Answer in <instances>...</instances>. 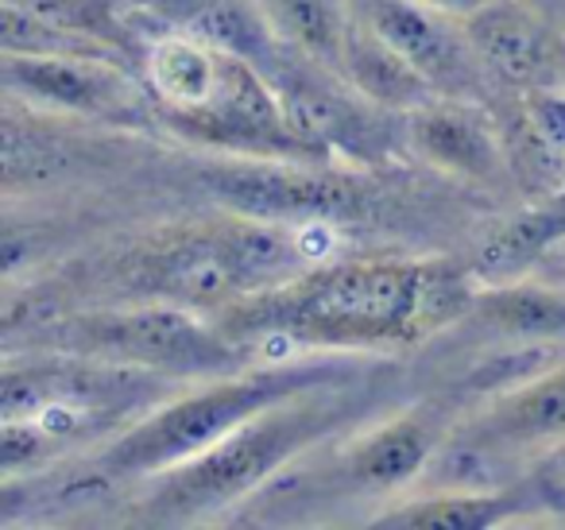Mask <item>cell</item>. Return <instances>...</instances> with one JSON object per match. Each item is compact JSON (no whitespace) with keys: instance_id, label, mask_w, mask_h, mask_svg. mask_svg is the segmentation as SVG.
I'll return each mask as SVG.
<instances>
[{"instance_id":"obj_20","label":"cell","mask_w":565,"mask_h":530,"mask_svg":"<svg viewBox=\"0 0 565 530\" xmlns=\"http://www.w3.org/2000/svg\"><path fill=\"white\" fill-rule=\"evenodd\" d=\"M565 233V198L562 202H546L523 210L515 218H503L492 233L480 241L477 256L469 264V275L477 279V287L488 283H508L523 279L534 272V264L542 259V252Z\"/></svg>"},{"instance_id":"obj_24","label":"cell","mask_w":565,"mask_h":530,"mask_svg":"<svg viewBox=\"0 0 565 530\" xmlns=\"http://www.w3.org/2000/svg\"><path fill=\"white\" fill-rule=\"evenodd\" d=\"M423 4H430V9L446 12L454 20H472L484 9H492V4H500V0H423Z\"/></svg>"},{"instance_id":"obj_11","label":"cell","mask_w":565,"mask_h":530,"mask_svg":"<svg viewBox=\"0 0 565 530\" xmlns=\"http://www.w3.org/2000/svg\"><path fill=\"white\" fill-rule=\"evenodd\" d=\"M353 12L380 32L441 97L484 102L492 78L477 59L465 20L430 9L423 0H353Z\"/></svg>"},{"instance_id":"obj_21","label":"cell","mask_w":565,"mask_h":530,"mask_svg":"<svg viewBox=\"0 0 565 530\" xmlns=\"http://www.w3.org/2000/svg\"><path fill=\"white\" fill-rule=\"evenodd\" d=\"M256 9L282 51L338 71L353 0H256Z\"/></svg>"},{"instance_id":"obj_2","label":"cell","mask_w":565,"mask_h":530,"mask_svg":"<svg viewBox=\"0 0 565 530\" xmlns=\"http://www.w3.org/2000/svg\"><path fill=\"white\" fill-rule=\"evenodd\" d=\"M330 225H279L217 210L125 244L105 267L109 303H174L210 318L326 264Z\"/></svg>"},{"instance_id":"obj_6","label":"cell","mask_w":565,"mask_h":530,"mask_svg":"<svg viewBox=\"0 0 565 530\" xmlns=\"http://www.w3.org/2000/svg\"><path fill=\"white\" fill-rule=\"evenodd\" d=\"M58 352L140 368L167 380H213L256 364L244 344L221 329L217 318L174 303H102L94 310L63 314L51 326Z\"/></svg>"},{"instance_id":"obj_26","label":"cell","mask_w":565,"mask_h":530,"mask_svg":"<svg viewBox=\"0 0 565 530\" xmlns=\"http://www.w3.org/2000/svg\"><path fill=\"white\" fill-rule=\"evenodd\" d=\"M546 465L554 468V473L565 480V445H562V449H554V453H550V457H546Z\"/></svg>"},{"instance_id":"obj_13","label":"cell","mask_w":565,"mask_h":530,"mask_svg":"<svg viewBox=\"0 0 565 530\" xmlns=\"http://www.w3.org/2000/svg\"><path fill=\"white\" fill-rule=\"evenodd\" d=\"M454 430V406L434 403V399L387 414L364 434L349 437L338 457V480L345 488L372 491V496L411 488L438 460Z\"/></svg>"},{"instance_id":"obj_5","label":"cell","mask_w":565,"mask_h":530,"mask_svg":"<svg viewBox=\"0 0 565 530\" xmlns=\"http://www.w3.org/2000/svg\"><path fill=\"white\" fill-rule=\"evenodd\" d=\"M372 368L376 364H364V357L353 352H307L287 360H256L241 372L194 380L113 434L89 460V476L94 484H143L186 465L264 406Z\"/></svg>"},{"instance_id":"obj_19","label":"cell","mask_w":565,"mask_h":530,"mask_svg":"<svg viewBox=\"0 0 565 530\" xmlns=\"http://www.w3.org/2000/svg\"><path fill=\"white\" fill-rule=\"evenodd\" d=\"M519 105L503 125L511 171L542 194L565 190V94L557 86L515 94Z\"/></svg>"},{"instance_id":"obj_16","label":"cell","mask_w":565,"mask_h":530,"mask_svg":"<svg viewBox=\"0 0 565 530\" xmlns=\"http://www.w3.org/2000/svg\"><path fill=\"white\" fill-rule=\"evenodd\" d=\"M531 507L526 484H503V488H461L446 484L426 496L395 499L387 511L372 515V527L392 530H492L515 519V511Z\"/></svg>"},{"instance_id":"obj_10","label":"cell","mask_w":565,"mask_h":530,"mask_svg":"<svg viewBox=\"0 0 565 530\" xmlns=\"http://www.w3.org/2000/svg\"><path fill=\"white\" fill-rule=\"evenodd\" d=\"M565 445V360L495 388L457 422L446 449L480 460L550 457Z\"/></svg>"},{"instance_id":"obj_14","label":"cell","mask_w":565,"mask_h":530,"mask_svg":"<svg viewBox=\"0 0 565 530\" xmlns=\"http://www.w3.org/2000/svg\"><path fill=\"white\" fill-rule=\"evenodd\" d=\"M477 59L492 86L526 89L562 86L565 78V28L534 12L523 0H500L480 17L465 20Z\"/></svg>"},{"instance_id":"obj_3","label":"cell","mask_w":565,"mask_h":530,"mask_svg":"<svg viewBox=\"0 0 565 530\" xmlns=\"http://www.w3.org/2000/svg\"><path fill=\"white\" fill-rule=\"evenodd\" d=\"M369 380L372 372H361L279 399L241 422L217 445L190 457L186 465L143 480V519L159 527H182V522L217 519L221 511L252 499L282 468L307 457L318 442H330L361 418L369 406L364 399Z\"/></svg>"},{"instance_id":"obj_7","label":"cell","mask_w":565,"mask_h":530,"mask_svg":"<svg viewBox=\"0 0 565 530\" xmlns=\"http://www.w3.org/2000/svg\"><path fill=\"white\" fill-rule=\"evenodd\" d=\"M198 182L217 202L244 218L279 225L353 229L384 210V190L369 167L315 156H213L198 167Z\"/></svg>"},{"instance_id":"obj_9","label":"cell","mask_w":565,"mask_h":530,"mask_svg":"<svg viewBox=\"0 0 565 530\" xmlns=\"http://www.w3.org/2000/svg\"><path fill=\"white\" fill-rule=\"evenodd\" d=\"M271 78L287 120L310 156L349 167H372L387 156L384 109L356 94L338 71L282 51Z\"/></svg>"},{"instance_id":"obj_12","label":"cell","mask_w":565,"mask_h":530,"mask_svg":"<svg viewBox=\"0 0 565 530\" xmlns=\"http://www.w3.org/2000/svg\"><path fill=\"white\" fill-rule=\"evenodd\" d=\"M399 140L418 163L477 190H495L511 179L503 128L488 120L480 102L434 97L399 117Z\"/></svg>"},{"instance_id":"obj_18","label":"cell","mask_w":565,"mask_h":530,"mask_svg":"<svg viewBox=\"0 0 565 530\" xmlns=\"http://www.w3.org/2000/svg\"><path fill=\"white\" fill-rule=\"evenodd\" d=\"M338 74L356 89V94L369 97L376 109L395 113V117H403V113L441 97L438 89H434L430 82L399 55V51H395L380 32H372L356 12H353V24H349L345 47H341Z\"/></svg>"},{"instance_id":"obj_25","label":"cell","mask_w":565,"mask_h":530,"mask_svg":"<svg viewBox=\"0 0 565 530\" xmlns=\"http://www.w3.org/2000/svg\"><path fill=\"white\" fill-rule=\"evenodd\" d=\"M523 4H531L534 12H542V17H550L554 24L565 28V0H523Z\"/></svg>"},{"instance_id":"obj_15","label":"cell","mask_w":565,"mask_h":530,"mask_svg":"<svg viewBox=\"0 0 565 530\" xmlns=\"http://www.w3.org/2000/svg\"><path fill=\"white\" fill-rule=\"evenodd\" d=\"M461 321H469L484 337L519 344V349L565 344V290H557L539 275L488 283V287L472 290Z\"/></svg>"},{"instance_id":"obj_22","label":"cell","mask_w":565,"mask_h":530,"mask_svg":"<svg viewBox=\"0 0 565 530\" xmlns=\"http://www.w3.org/2000/svg\"><path fill=\"white\" fill-rule=\"evenodd\" d=\"M4 4H17L28 17L97 43L113 55H140V32L128 24V17L113 9L109 0H4Z\"/></svg>"},{"instance_id":"obj_1","label":"cell","mask_w":565,"mask_h":530,"mask_svg":"<svg viewBox=\"0 0 565 530\" xmlns=\"http://www.w3.org/2000/svg\"><path fill=\"white\" fill-rule=\"evenodd\" d=\"M472 290L477 279L469 267H454L449 259L341 256L228 306L217 321L236 344L248 349V357L252 344L271 341L295 344L299 357H372L461 321Z\"/></svg>"},{"instance_id":"obj_23","label":"cell","mask_w":565,"mask_h":530,"mask_svg":"<svg viewBox=\"0 0 565 530\" xmlns=\"http://www.w3.org/2000/svg\"><path fill=\"white\" fill-rule=\"evenodd\" d=\"M531 275H539V279L554 283L557 290H565V233L557 236V241L550 244L546 252H542V259L534 264Z\"/></svg>"},{"instance_id":"obj_4","label":"cell","mask_w":565,"mask_h":530,"mask_svg":"<svg viewBox=\"0 0 565 530\" xmlns=\"http://www.w3.org/2000/svg\"><path fill=\"white\" fill-rule=\"evenodd\" d=\"M186 388L140 368L47 349L43 357H9L0 388V465L9 480L40 473L74 445L113 434Z\"/></svg>"},{"instance_id":"obj_8","label":"cell","mask_w":565,"mask_h":530,"mask_svg":"<svg viewBox=\"0 0 565 530\" xmlns=\"http://www.w3.org/2000/svg\"><path fill=\"white\" fill-rule=\"evenodd\" d=\"M4 94L51 117H71L82 125L159 132L156 97L140 71L120 63V55H35L4 51Z\"/></svg>"},{"instance_id":"obj_17","label":"cell","mask_w":565,"mask_h":530,"mask_svg":"<svg viewBox=\"0 0 565 530\" xmlns=\"http://www.w3.org/2000/svg\"><path fill=\"white\" fill-rule=\"evenodd\" d=\"M143 9L156 24L179 28V32L213 43V47L252 59L267 74L282 59L279 40L264 24L256 0H143Z\"/></svg>"}]
</instances>
